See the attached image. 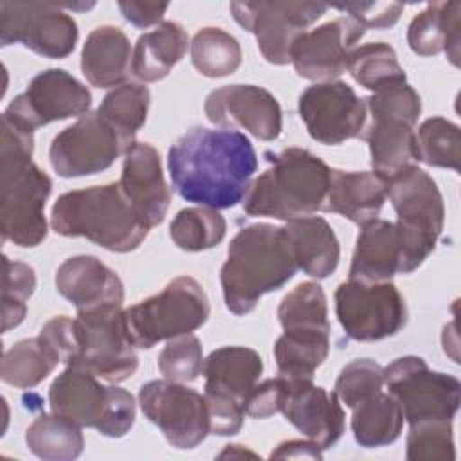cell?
<instances>
[{
    "label": "cell",
    "instance_id": "obj_39",
    "mask_svg": "<svg viewBox=\"0 0 461 461\" xmlns=\"http://www.w3.org/2000/svg\"><path fill=\"white\" fill-rule=\"evenodd\" d=\"M58 364L41 346L40 339H23L13 344L2 358L0 376L18 389H31L43 382Z\"/></svg>",
    "mask_w": 461,
    "mask_h": 461
},
{
    "label": "cell",
    "instance_id": "obj_16",
    "mask_svg": "<svg viewBox=\"0 0 461 461\" xmlns=\"http://www.w3.org/2000/svg\"><path fill=\"white\" fill-rule=\"evenodd\" d=\"M139 403L144 416L175 448H194L211 434L205 396L180 382L151 380L144 384L139 391Z\"/></svg>",
    "mask_w": 461,
    "mask_h": 461
},
{
    "label": "cell",
    "instance_id": "obj_5",
    "mask_svg": "<svg viewBox=\"0 0 461 461\" xmlns=\"http://www.w3.org/2000/svg\"><path fill=\"white\" fill-rule=\"evenodd\" d=\"M387 196L396 211L402 243V274L414 272L434 250L443 230V196L429 173L405 166L387 178Z\"/></svg>",
    "mask_w": 461,
    "mask_h": 461
},
{
    "label": "cell",
    "instance_id": "obj_28",
    "mask_svg": "<svg viewBox=\"0 0 461 461\" xmlns=\"http://www.w3.org/2000/svg\"><path fill=\"white\" fill-rule=\"evenodd\" d=\"M285 232L290 240L297 268L315 279L330 277L340 259L339 240L331 225L321 216H303L286 221Z\"/></svg>",
    "mask_w": 461,
    "mask_h": 461
},
{
    "label": "cell",
    "instance_id": "obj_19",
    "mask_svg": "<svg viewBox=\"0 0 461 461\" xmlns=\"http://www.w3.org/2000/svg\"><path fill=\"white\" fill-rule=\"evenodd\" d=\"M207 119L223 130L243 128L259 140H274L283 130L277 99L258 85H225L212 90L203 104Z\"/></svg>",
    "mask_w": 461,
    "mask_h": 461
},
{
    "label": "cell",
    "instance_id": "obj_10",
    "mask_svg": "<svg viewBox=\"0 0 461 461\" xmlns=\"http://www.w3.org/2000/svg\"><path fill=\"white\" fill-rule=\"evenodd\" d=\"M384 385L400 403L409 425L420 421H452L461 403V384L456 376L429 369L421 357L407 355L384 369Z\"/></svg>",
    "mask_w": 461,
    "mask_h": 461
},
{
    "label": "cell",
    "instance_id": "obj_35",
    "mask_svg": "<svg viewBox=\"0 0 461 461\" xmlns=\"http://www.w3.org/2000/svg\"><path fill=\"white\" fill-rule=\"evenodd\" d=\"M346 68L360 86L371 92L405 83L407 79L394 49L382 41L353 49Z\"/></svg>",
    "mask_w": 461,
    "mask_h": 461
},
{
    "label": "cell",
    "instance_id": "obj_18",
    "mask_svg": "<svg viewBox=\"0 0 461 461\" xmlns=\"http://www.w3.org/2000/svg\"><path fill=\"white\" fill-rule=\"evenodd\" d=\"M299 115L313 140L337 146L364 133L367 108L348 83L326 81L299 95Z\"/></svg>",
    "mask_w": 461,
    "mask_h": 461
},
{
    "label": "cell",
    "instance_id": "obj_38",
    "mask_svg": "<svg viewBox=\"0 0 461 461\" xmlns=\"http://www.w3.org/2000/svg\"><path fill=\"white\" fill-rule=\"evenodd\" d=\"M225 218L211 207L182 209L169 225L173 243L187 252H200L216 247L225 238Z\"/></svg>",
    "mask_w": 461,
    "mask_h": 461
},
{
    "label": "cell",
    "instance_id": "obj_6",
    "mask_svg": "<svg viewBox=\"0 0 461 461\" xmlns=\"http://www.w3.org/2000/svg\"><path fill=\"white\" fill-rule=\"evenodd\" d=\"M49 405L54 414L108 438H122L135 423L131 393L103 385L95 375L74 366H67L50 384Z\"/></svg>",
    "mask_w": 461,
    "mask_h": 461
},
{
    "label": "cell",
    "instance_id": "obj_43",
    "mask_svg": "<svg viewBox=\"0 0 461 461\" xmlns=\"http://www.w3.org/2000/svg\"><path fill=\"white\" fill-rule=\"evenodd\" d=\"M158 369L166 380L180 384L194 382L203 369L200 339L193 333L169 339L158 355Z\"/></svg>",
    "mask_w": 461,
    "mask_h": 461
},
{
    "label": "cell",
    "instance_id": "obj_36",
    "mask_svg": "<svg viewBox=\"0 0 461 461\" xmlns=\"http://www.w3.org/2000/svg\"><path fill=\"white\" fill-rule=\"evenodd\" d=\"M240 41L220 27L200 29L191 41L193 67L205 77H225L241 65Z\"/></svg>",
    "mask_w": 461,
    "mask_h": 461
},
{
    "label": "cell",
    "instance_id": "obj_41",
    "mask_svg": "<svg viewBox=\"0 0 461 461\" xmlns=\"http://www.w3.org/2000/svg\"><path fill=\"white\" fill-rule=\"evenodd\" d=\"M36 288V274L32 267L22 261H11L4 256V288H2V331L20 326L27 313L25 301Z\"/></svg>",
    "mask_w": 461,
    "mask_h": 461
},
{
    "label": "cell",
    "instance_id": "obj_14",
    "mask_svg": "<svg viewBox=\"0 0 461 461\" xmlns=\"http://www.w3.org/2000/svg\"><path fill=\"white\" fill-rule=\"evenodd\" d=\"M234 20L256 36L263 58L272 65L290 63L294 41L326 11L319 2H230Z\"/></svg>",
    "mask_w": 461,
    "mask_h": 461
},
{
    "label": "cell",
    "instance_id": "obj_22",
    "mask_svg": "<svg viewBox=\"0 0 461 461\" xmlns=\"http://www.w3.org/2000/svg\"><path fill=\"white\" fill-rule=\"evenodd\" d=\"M281 412L308 439L330 448L344 432V409L335 393L315 385L312 380L286 378Z\"/></svg>",
    "mask_w": 461,
    "mask_h": 461
},
{
    "label": "cell",
    "instance_id": "obj_1",
    "mask_svg": "<svg viewBox=\"0 0 461 461\" xmlns=\"http://www.w3.org/2000/svg\"><path fill=\"white\" fill-rule=\"evenodd\" d=\"M167 169L184 200L220 211L245 200L258 157L238 130L194 126L169 148Z\"/></svg>",
    "mask_w": 461,
    "mask_h": 461
},
{
    "label": "cell",
    "instance_id": "obj_48",
    "mask_svg": "<svg viewBox=\"0 0 461 461\" xmlns=\"http://www.w3.org/2000/svg\"><path fill=\"white\" fill-rule=\"evenodd\" d=\"M203 396H205L207 411H209L211 434H216V436L238 434L243 427V418H245L243 403H240L232 398L218 396V394L203 393Z\"/></svg>",
    "mask_w": 461,
    "mask_h": 461
},
{
    "label": "cell",
    "instance_id": "obj_40",
    "mask_svg": "<svg viewBox=\"0 0 461 461\" xmlns=\"http://www.w3.org/2000/svg\"><path fill=\"white\" fill-rule=\"evenodd\" d=\"M149 108V90L139 83H124L110 90L97 112L124 137L135 140Z\"/></svg>",
    "mask_w": 461,
    "mask_h": 461
},
{
    "label": "cell",
    "instance_id": "obj_30",
    "mask_svg": "<svg viewBox=\"0 0 461 461\" xmlns=\"http://www.w3.org/2000/svg\"><path fill=\"white\" fill-rule=\"evenodd\" d=\"M189 36L176 22H162L153 31L139 36L131 54V74L153 83L164 79L185 56Z\"/></svg>",
    "mask_w": 461,
    "mask_h": 461
},
{
    "label": "cell",
    "instance_id": "obj_8",
    "mask_svg": "<svg viewBox=\"0 0 461 461\" xmlns=\"http://www.w3.org/2000/svg\"><path fill=\"white\" fill-rule=\"evenodd\" d=\"M209 313L207 294L189 276L173 279L160 294L124 310L130 339L140 349H149L160 340L198 330L205 324Z\"/></svg>",
    "mask_w": 461,
    "mask_h": 461
},
{
    "label": "cell",
    "instance_id": "obj_12",
    "mask_svg": "<svg viewBox=\"0 0 461 461\" xmlns=\"http://www.w3.org/2000/svg\"><path fill=\"white\" fill-rule=\"evenodd\" d=\"M335 313L344 333L358 342L393 337L407 324L405 299L391 281L340 283L335 290Z\"/></svg>",
    "mask_w": 461,
    "mask_h": 461
},
{
    "label": "cell",
    "instance_id": "obj_49",
    "mask_svg": "<svg viewBox=\"0 0 461 461\" xmlns=\"http://www.w3.org/2000/svg\"><path fill=\"white\" fill-rule=\"evenodd\" d=\"M121 14L139 29L151 27L158 23L167 11V4H151V2H119Z\"/></svg>",
    "mask_w": 461,
    "mask_h": 461
},
{
    "label": "cell",
    "instance_id": "obj_4",
    "mask_svg": "<svg viewBox=\"0 0 461 461\" xmlns=\"http://www.w3.org/2000/svg\"><path fill=\"white\" fill-rule=\"evenodd\" d=\"M50 227L59 236L86 238L112 252L135 250L149 232L119 182L63 193L52 205Z\"/></svg>",
    "mask_w": 461,
    "mask_h": 461
},
{
    "label": "cell",
    "instance_id": "obj_37",
    "mask_svg": "<svg viewBox=\"0 0 461 461\" xmlns=\"http://www.w3.org/2000/svg\"><path fill=\"white\" fill-rule=\"evenodd\" d=\"M414 158L432 167L459 171V126L443 117H430L423 121L414 133Z\"/></svg>",
    "mask_w": 461,
    "mask_h": 461
},
{
    "label": "cell",
    "instance_id": "obj_27",
    "mask_svg": "<svg viewBox=\"0 0 461 461\" xmlns=\"http://www.w3.org/2000/svg\"><path fill=\"white\" fill-rule=\"evenodd\" d=\"M131 47L128 36L113 25L94 29L81 50V70L95 88L124 85L131 68Z\"/></svg>",
    "mask_w": 461,
    "mask_h": 461
},
{
    "label": "cell",
    "instance_id": "obj_24",
    "mask_svg": "<svg viewBox=\"0 0 461 461\" xmlns=\"http://www.w3.org/2000/svg\"><path fill=\"white\" fill-rule=\"evenodd\" d=\"M387 198V178L375 171L331 169L326 212H337L357 225L378 218Z\"/></svg>",
    "mask_w": 461,
    "mask_h": 461
},
{
    "label": "cell",
    "instance_id": "obj_26",
    "mask_svg": "<svg viewBox=\"0 0 461 461\" xmlns=\"http://www.w3.org/2000/svg\"><path fill=\"white\" fill-rule=\"evenodd\" d=\"M205 393L245 402L263 373V358L245 346H225L214 349L205 360Z\"/></svg>",
    "mask_w": 461,
    "mask_h": 461
},
{
    "label": "cell",
    "instance_id": "obj_46",
    "mask_svg": "<svg viewBox=\"0 0 461 461\" xmlns=\"http://www.w3.org/2000/svg\"><path fill=\"white\" fill-rule=\"evenodd\" d=\"M337 9L348 13L364 29H389L400 20L403 5L398 2H349Z\"/></svg>",
    "mask_w": 461,
    "mask_h": 461
},
{
    "label": "cell",
    "instance_id": "obj_34",
    "mask_svg": "<svg viewBox=\"0 0 461 461\" xmlns=\"http://www.w3.org/2000/svg\"><path fill=\"white\" fill-rule=\"evenodd\" d=\"M277 317L283 331H331L324 290L313 281L292 288L281 299Z\"/></svg>",
    "mask_w": 461,
    "mask_h": 461
},
{
    "label": "cell",
    "instance_id": "obj_7",
    "mask_svg": "<svg viewBox=\"0 0 461 461\" xmlns=\"http://www.w3.org/2000/svg\"><path fill=\"white\" fill-rule=\"evenodd\" d=\"M371 122L360 135L369 144L373 171L389 178L414 158V126L421 99L407 83L382 88L366 99Z\"/></svg>",
    "mask_w": 461,
    "mask_h": 461
},
{
    "label": "cell",
    "instance_id": "obj_17",
    "mask_svg": "<svg viewBox=\"0 0 461 461\" xmlns=\"http://www.w3.org/2000/svg\"><path fill=\"white\" fill-rule=\"evenodd\" d=\"M90 104L92 94L81 81L63 68H47L36 74L27 90L7 104L2 117L34 133L52 121L88 113Z\"/></svg>",
    "mask_w": 461,
    "mask_h": 461
},
{
    "label": "cell",
    "instance_id": "obj_21",
    "mask_svg": "<svg viewBox=\"0 0 461 461\" xmlns=\"http://www.w3.org/2000/svg\"><path fill=\"white\" fill-rule=\"evenodd\" d=\"M119 185L148 229L164 221L171 203V189L164 180L160 155L151 144L135 142L128 149Z\"/></svg>",
    "mask_w": 461,
    "mask_h": 461
},
{
    "label": "cell",
    "instance_id": "obj_47",
    "mask_svg": "<svg viewBox=\"0 0 461 461\" xmlns=\"http://www.w3.org/2000/svg\"><path fill=\"white\" fill-rule=\"evenodd\" d=\"M286 384L288 380L281 375L277 378H268L261 384H256V387L249 393V396L243 402L245 414L261 420L281 412Z\"/></svg>",
    "mask_w": 461,
    "mask_h": 461
},
{
    "label": "cell",
    "instance_id": "obj_32",
    "mask_svg": "<svg viewBox=\"0 0 461 461\" xmlns=\"http://www.w3.org/2000/svg\"><path fill=\"white\" fill-rule=\"evenodd\" d=\"M328 353L330 331H285L274 346L279 375L292 380H313Z\"/></svg>",
    "mask_w": 461,
    "mask_h": 461
},
{
    "label": "cell",
    "instance_id": "obj_42",
    "mask_svg": "<svg viewBox=\"0 0 461 461\" xmlns=\"http://www.w3.org/2000/svg\"><path fill=\"white\" fill-rule=\"evenodd\" d=\"M405 457L409 461H454L452 421H420L409 425Z\"/></svg>",
    "mask_w": 461,
    "mask_h": 461
},
{
    "label": "cell",
    "instance_id": "obj_23",
    "mask_svg": "<svg viewBox=\"0 0 461 461\" xmlns=\"http://www.w3.org/2000/svg\"><path fill=\"white\" fill-rule=\"evenodd\" d=\"M54 283L59 295L70 301L77 312L103 304H122L124 301L121 277L90 254L65 259L56 270Z\"/></svg>",
    "mask_w": 461,
    "mask_h": 461
},
{
    "label": "cell",
    "instance_id": "obj_44",
    "mask_svg": "<svg viewBox=\"0 0 461 461\" xmlns=\"http://www.w3.org/2000/svg\"><path fill=\"white\" fill-rule=\"evenodd\" d=\"M384 367L369 358H357L346 364L335 382L337 398L349 409L382 391Z\"/></svg>",
    "mask_w": 461,
    "mask_h": 461
},
{
    "label": "cell",
    "instance_id": "obj_51",
    "mask_svg": "<svg viewBox=\"0 0 461 461\" xmlns=\"http://www.w3.org/2000/svg\"><path fill=\"white\" fill-rule=\"evenodd\" d=\"M241 445H227V448L220 454V457H234V456H250V457H256V454L254 452H250V450H245V448H240Z\"/></svg>",
    "mask_w": 461,
    "mask_h": 461
},
{
    "label": "cell",
    "instance_id": "obj_20",
    "mask_svg": "<svg viewBox=\"0 0 461 461\" xmlns=\"http://www.w3.org/2000/svg\"><path fill=\"white\" fill-rule=\"evenodd\" d=\"M366 29L349 16L326 22L303 32L292 45L290 61L295 72L310 81H333L344 74L348 58Z\"/></svg>",
    "mask_w": 461,
    "mask_h": 461
},
{
    "label": "cell",
    "instance_id": "obj_15",
    "mask_svg": "<svg viewBox=\"0 0 461 461\" xmlns=\"http://www.w3.org/2000/svg\"><path fill=\"white\" fill-rule=\"evenodd\" d=\"M77 23L56 4L2 2L0 41L2 47L22 43L32 52L61 59L72 54L77 43Z\"/></svg>",
    "mask_w": 461,
    "mask_h": 461
},
{
    "label": "cell",
    "instance_id": "obj_11",
    "mask_svg": "<svg viewBox=\"0 0 461 461\" xmlns=\"http://www.w3.org/2000/svg\"><path fill=\"white\" fill-rule=\"evenodd\" d=\"M52 180L32 160L0 164V227L2 241L36 247L47 238L45 203Z\"/></svg>",
    "mask_w": 461,
    "mask_h": 461
},
{
    "label": "cell",
    "instance_id": "obj_31",
    "mask_svg": "<svg viewBox=\"0 0 461 461\" xmlns=\"http://www.w3.org/2000/svg\"><path fill=\"white\" fill-rule=\"evenodd\" d=\"M403 429L400 403L384 391L375 393L353 407L351 430L360 447L376 448L394 443Z\"/></svg>",
    "mask_w": 461,
    "mask_h": 461
},
{
    "label": "cell",
    "instance_id": "obj_45",
    "mask_svg": "<svg viewBox=\"0 0 461 461\" xmlns=\"http://www.w3.org/2000/svg\"><path fill=\"white\" fill-rule=\"evenodd\" d=\"M38 339L56 364H61V362L68 364L76 355V348H77L76 326H74V319L67 315H58L47 321L40 330Z\"/></svg>",
    "mask_w": 461,
    "mask_h": 461
},
{
    "label": "cell",
    "instance_id": "obj_9",
    "mask_svg": "<svg viewBox=\"0 0 461 461\" xmlns=\"http://www.w3.org/2000/svg\"><path fill=\"white\" fill-rule=\"evenodd\" d=\"M74 326L77 348L67 366L86 369L110 384L124 382L137 371L139 357L126 328L122 304L79 310Z\"/></svg>",
    "mask_w": 461,
    "mask_h": 461
},
{
    "label": "cell",
    "instance_id": "obj_2",
    "mask_svg": "<svg viewBox=\"0 0 461 461\" xmlns=\"http://www.w3.org/2000/svg\"><path fill=\"white\" fill-rule=\"evenodd\" d=\"M297 270L285 227L247 225L230 240L220 272L225 306L236 315H247L265 294L279 290Z\"/></svg>",
    "mask_w": 461,
    "mask_h": 461
},
{
    "label": "cell",
    "instance_id": "obj_33",
    "mask_svg": "<svg viewBox=\"0 0 461 461\" xmlns=\"http://www.w3.org/2000/svg\"><path fill=\"white\" fill-rule=\"evenodd\" d=\"M29 450L45 461H72L81 456V427L59 414H40L25 430Z\"/></svg>",
    "mask_w": 461,
    "mask_h": 461
},
{
    "label": "cell",
    "instance_id": "obj_13",
    "mask_svg": "<svg viewBox=\"0 0 461 461\" xmlns=\"http://www.w3.org/2000/svg\"><path fill=\"white\" fill-rule=\"evenodd\" d=\"M135 140L115 130L97 110L59 131L49 148L52 169L63 178L95 175L126 155Z\"/></svg>",
    "mask_w": 461,
    "mask_h": 461
},
{
    "label": "cell",
    "instance_id": "obj_50",
    "mask_svg": "<svg viewBox=\"0 0 461 461\" xmlns=\"http://www.w3.org/2000/svg\"><path fill=\"white\" fill-rule=\"evenodd\" d=\"M270 457L274 459H322V448L315 441H285L279 443L276 450H272Z\"/></svg>",
    "mask_w": 461,
    "mask_h": 461
},
{
    "label": "cell",
    "instance_id": "obj_29",
    "mask_svg": "<svg viewBox=\"0 0 461 461\" xmlns=\"http://www.w3.org/2000/svg\"><path fill=\"white\" fill-rule=\"evenodd\" d=\"M459 2H432L412 18L407 29V43L418 56L447 52L454 67H459Z\"/></svg>",
    "mask_w": 461,
    "mask_h": 461
},
{
    "label": "cell",
    "instance_id": "obj_25",
    "mask_svg": "<svg viewBox=\"0 0 461 461\" xmlns=\"http://www.w3.org/2000/svg\"><path fill=\"white\" fill-rule=\"evenodd\" d=\"M402 265L403 256L396 225L380 218L362 225L351 256L349 279L391 281L398 272L402 274Z\"/></svg>",
    "mask_w": 461,
    "mask_h": 461
},
{
    "label": "cell",
    "instance_id": "obj_3",
    "mask_svg": "<svg viewBox=\"0 0 461 461\" xmlns=\"http://www.w3.org/2000/svg\"><path fill=\"white\" fill-rule=\"evenodd\" d=\"M270 167L250 185L243 211L249 216L295 220L324 211L331 167L303 148L267 151Z\"/></svg>",
    "mask_w": 461,
    "mask_h": 461
}]
</instances>
